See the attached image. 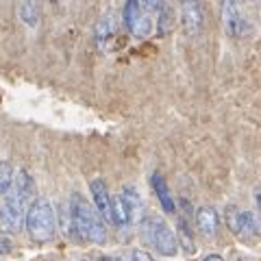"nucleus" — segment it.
I'll return each instance as SVG.
<instances>
[{
    "label": "nucleus",
    "instance_id": "1",
    "mask_svg": "<svg viewBox=\"0 0 261 261\" xmlns=\"http://www.w3.org/2000/svg\"><path fill=\"white\" fill-rule=\"evenodd\" d=\"M35 196V183L27 170H20L13 178L9 194L5 196L0 205V226L9 233H18L22 226H27V214L33 205Z\"/></svg>",
    "mask_w": 261,
    "mask_h": 261
},
{
    "label": "nucleus",
    "instance_id": "2",
    "mask_svg": "<svg viewBox=\"0 0 261 261\" xmlns=\"http://www.w3.org/2000/svg\"><path fill=\"white\" fill-rule=\"evenodd\" d=\"M70 224L79 240L89 244L107 242V226H105L102 216L81 194H72L70 198Z\"/></svg>",
    "mask_w": 261,
    "mask_h": 261
},
{
    "label": "nucleus",
    "instance_id": "3",
    "mask_svg": "<svg viewBox=\"0 0 261 261\" xmlns=\"http://www.w3.org/2000/svg\"><path fill=\"white\" fill-rule=\"evenodd\" d=\"M27 233L33 242L46 244L57 233V216L48 198H35L27 214Z\"/></svg>",
    "mask_w": 261,
    "mask_h": 261
},
{
    "label": "nucleus",
    "instance_id": "4",
    "mask_svg": "<svg viewBox=\"0 0 261 261\" xmlns=\"http://www.w3.org/2000/svg\"><path fill=\"white\" fill-rule=\"evenodd\" d=\"M142 238L163 257H174L178 252V238L159 216H146L142 220Z\"/></svg>",
    "mask_w": 261,
    "mask_h": 261
},
{
    "label": "nucleus",
    "instance_id": "5",
    "mask_svg": "<svg viewBox=\"0 0 261 261\" xmlns=\"http://www.w3.org/2000/svg\"><path fill=\"white\" fill-rule=\"evenodd\" d=\"M226 226L231 228V233L240 240H255L261 235V216L252 214L248 209L240 207H226L224 211Z\"/></svg>",
    "mask_w": 261,
    "mask_h": 261
},
{
    "label": "nucleus",
    "instance_id": "6",
    "mask_svg": "<svg viewBox=\"0 0 261 261\" xmlns=\"http://www.w3.org/2000/svg\"><path fill=\"white\" fill-rule=\"evenodd\" d=\"M124 27L137 37L148 35L150 20H148V15L144 13L142 0H126V5H124Z\"/></svg>",
    "mask_w": 261,
    "mask_h": 261
},
{
    "label": "nucleus",
    "instance_id": "7",
    "mask_svg": "<svg viewBox=\"0 0 261 261\" xmlns=\"http://www.w3.org/2000/svg\"><path fill=\"white\" fill-rule=\"evenodd\" d=\"M222 24H224V31L231 37H240L246 33V20H244L235 0H224L222 3Z\"/></svg>",
    "mask_w": 261,
    "mask_h": 261
},
{
    "label": "nucleus",
    "instance_id": "8",
    "mask_svg": "<svg viewBox=\"0 0 261 261\" xmlns=\"http://www.w3.org/2000/svg\"><path fill=\"white\" fill-rule=\"evenodd\" d=\"M89 194H92L94 207L98 209V214L102 216L105 222H111V209H113V196L107 190V183L102 178H94L89 183Z\"/></svg>",
    "mask_w": 261,
    "mask_h": 261
},
{
    "label": "nucleus",
    "instance_id": "9",
    "mask_svg": "<svg viewBox=\"0 0 261 261\" xmlns=\"http://www.w3.org/2000/svg\"><path fill=\"white\" fill-rule=\"evenodd\" d=\"M181 22L190 35H198L200 33L205 15H202V7L198 0H181Z\"/></svg>",
    "mask_w": 261,
    "mask_h": 261
},
{
    "label": "nucleus",
    "instance_id": "10",
    "mask_svg": "<svg viewBox=\"0 0 261 261\" xmlns=\"http://www.w3.org/2000/svg\"><path fill=\"white\" fill-rule=\"evenodd\" d=\"M196 226L205 238H216L218 235V226H220V216L214 207L202 205L196 209Z\"/></svg>",
    "mask_w": 261,
    "mask_h": 261
},
{
    "label": "nucleus",
    "instance_id": "11",
    "mask_svg": "<svg viewBox=\"0 0 261 261\" xmlns=\"http://www.w3.org/2000/svg\"><path fill=\"white\" fill-rule=\"evenodd\" d=\"M120 196H122V202H124V207H126L128 222H130V224H135L137 220L142 218V209H144V202H142V196H140V192H137L135 187L126 185L124 190L120 192Z\"/></svg>",
    "mask_w": 261,
    "mask_h": 261
},
{
    "label": "nucleus",
    "instance_id": "12",
    "mask_svg": "<svg viewBox=\"0 0 261 261\" xmlns=\"http://www.w3.org/2000/svg\"><path fill=\"white\" fill-rule=\"evenodd\" d=\"M150 183H152V190H154V194H157V198H159L161 209L166 211V214H174V211H176V202L172 198V194H170V187L166 183V178H163L159 172H154L152 178H150Z\"/></svg>",
    "mask_w": 261,
    "mask_h": 261
},
{
    "label": "nucleus",
    "instance_id": "13",
    "mask_svg": "<svg viewBox=\"0 0 261 261\" xmlns=\"http://www.w3.org/2000/svg\"><path fill=\"white\" fill-rule=\"evenodd\" d=\"M15 13L20 22H24L29 29H37L39 24V7L35 0H15Z\"/></svg>",
    "mask_w": 261,
    "mask_h": 261
},
{
    "label": "nucleus",
    "instance_id": "14",
    "mask_svg": "<svg viewBox=\"0 0 261 261\" xmlns=\"http://www.w3.org/2000/svg\"><path fill=\"white\" fill-rule=\"evenodd\" d=\"M113 29H116V24H113V15L111 13L102 15L100 22H98V27H96V44H98L100 50H107L109 48V42L113 37Z\"/></svg>",
    "mask_w": 261,
    "mask_h": 261
},
{
    "label": "nucleus",
    "instance_id": "15",
    "mask_svg": "<svg viewBox=\"0 0 261 261\" xmlns=\"http://www.w3.org/2000/svg\"><path fill=\"white\" fill-rule=\"evenodd\" d=\"M111 224L116 226H128V214H126V207L122 202V196H113V209H111Z\"/></svg>",
    "mask_w": 261,
    "mask_h": 261
},
{
    "label": "nucleus",
    "instance_id": "16",
    "mask_svg": "<svg viewBox=\"0 0 261 261\" xmlns=\"http://www.w3.org/2000/svg\"><path fill=\"white\" fill-rule=\"evenodd\" d=\"M13 168H11V163H7V161H0V198L3 196L9 194L11 190V185H13Z\"/></svg>",
    "mask_w": 261,
    "mask_h": 261
},
{
    "label": "nucleus",
    "instance_id": "17",
    "mask_svg": "<svg viewBox=\"0 0 261 261\" xmlns=\"http://www.w3.org/2000/svg\"><path fill=\"white\" fill-rule=\"evenodd\" d=\"M11 248H13V244H11V240H9V235L0 231V255H9Z\"/></svg>",
    "mask_w": 261,
    "mask_h": 261
},
{
    "label": "nucleus",
    "instance_id": "18",
    "mask_svg": "<svg viewBox=\"0 0 261 261\" xmlns=\"http://www.w3.org/2000/svg\"><path fill=\"white\" fill-rule=\"evenodd\" d=\"M128 259H130V261H154V259H152L146 250H133V252H130V257H128Z\"/></svg>",
    "mask_w": 261,
    "mask_h": 261
},
{
    "label": "nucleus",
    "instance_id": "19",
    "mask_svg": "<svg viewBox=\"0 0 261 261\" xmlns=\"http://www.w3.org/2000/svg\"><path fill=\"white\" fill-rule=\"evenodd\" d=\"M142 7L146 11H157L161 7V0H142Z\"/></svg>",
    "mask_w": 261,
    "mask_h": 261
},
{
    "label": "nucleus",
    "instance_id": "20",
    "mask_svg": "<svg viewBox=\"0 0 261 261\" xmlns=\"http://www.w3.org/2000/svg\"><path fill=\"white\" fill-rule=\"evenodd\" d=\"M202 261H226V259H224V257H220V255H207Z\"/></svg>",
    "mask_w": 261,
    "mask_h": 261
},
{
    "label": "nucleus",
    "instance_id": "21",
    "mask_svg": "<svg viewBox=\"0 0 261 261\" xmlns=\"http://www.w3.org/2000/svg\"><path fill=\"white\" fill-rule=\"evenodd\" d=\"M257 205H259V216H261V194H257Z\"/></svg>",
    "mask_w": 261,
    "mask_h": 261
},
{
    "label": "nucleus",
    "instance_id": "22",
    "mask_svg": "<svg viewBox=\"0 0 261 261\" xmlns=\"http://www.w3.org/2000/svg\"><path fill=\"white\" fill-rule=\"evenodd\" d=\"M100 261H113L111 257H100Z\"/></svg>",
    "mask_w": 261,
    "mask_h": 261
},
{
    "label": "nucleus",
    "instance_id": "23",
    "mask_svg": "<svg viewBox=\"0 0 261 261\" xmlns=\"http://www.w3.org/2000/svg\"><path fill=\"white\" fill-rule=\"evenodd\" d=\"M113 261H130V259H122V257H118V259H113Z\"/></svg>",
    "mask_w": 261,
    "mask_h": 261
},
{
    "label": "nucleus",
    "instance_id": "24",
    "mask_svg": "<svg viewBox=\"0 0 261 261\" xmlns=\"http://www.w3.org/2000/svg\"><path fill=\"white\" fill-rule=\"evenodd\" d=\"M76 261H89V259H76Z\"/></svg>",
    "mask_w": 261,
    "mask_h": 261
},
{
    "label": "nucleus",
    "instance_id": "25",
    "mask_svg": "<svg viewBox=\"0 0 261 261\" xmlns=\"http://www.w3.org/2000/svg\"><path fill=\"white\" fill-rule=\"evenodd\" d=\"M53 3H57V0H53Z\"/></svg>",
    "mask_w": 261,
    "mask_h": 261
}]
</instances>
